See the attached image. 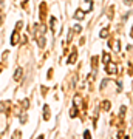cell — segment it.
I'll use <instances>...</instances> for the list:
<instances>
[{
    "label": "cell",
    "mask_w": 133,
    "mask_h": 139,
    "mask_svg": "<svg viewBox=\"0 0 133 139\" xmlns=\"http://www.w3.org/2000/svg\"><path fill=\"white\" fill-rule=\"evenodd\" d=\"M105 71H107L108 74H115V73L118 71V65H116V64L108 62V64H105Z\"/></svg>",
    "instance_id": "cell-1"
},
{
    "label": "cell",
    "mask_w": 133,
    "mask_h": 139,
    "mask_svg": "<svg viewBox=\"0 0 133 139\" xmlns=\"http://www.w3.org/2000/svg\"><path fill=\"white\" fill-rule=\"evenodd\" d=\"M110 47L115 50L116 53H119V48H121V43H119V40H111L110 42Z\"/></svg>",
    "instance_id": "cell-2"
},
{
    "label": "cell",
    "mask_w": 133,
    "mask_h": 139,
    "mask_svg": "<svg viewBox=\"0 0 133 139\" xmlns=\"http://www.w3.org/2000/svg\"><path fill=\"white\" fill-rule=\"evenodd\" d=\"M76 59H78V53H76V51L73 50V53H71V56L68 57V64H74V62H76Z\"/></svg>",
    "instance_id": "cell-3"
},
{
    "label": "cell",
    "mask_w": 133,
    "mask_h": 139,
    "mask_svg": "<svg viewBox=\"0 0 133 139\" xmlns=\"http://www.w3.org/2000/svg\"><path fill=\"white\" fill-rule=\"evenodd\" d=\"M43 117H45V121H48V119H50V108H48V105L43 107Z\"/></svg>",
    "instance_id": "cell-4"
},
{
    "label": "cell",
    "mask_w": 133,
    "mask_h": 139,
    "mask_svg": "<svg viewBox=\"0 0 133 139\" xmlns=\"http://www.w3.org/2000/svg\"><path fill=\"white\" fill-rule=\"evenodd\" d=\"M102 62H104V64H108V62H110V54H108L107 51L102 54Z\"/></svg>",
    "instance_id": "cell-5"
},
{
    "label": "cell",
    "mask_w": 133,
    "mask_h": 139,
    "mask_svg": "<svg viewBox=\"0 0 133 139\" xmlns=\"http://www.w3.org/2000/svg\"><path fill=\"white\" fill-rule=\"evenodd\" d=\"M84 14H85L84 11L78 9V11H76V14H74V17H76V19H84Z\"/></svg>",
    "instance_id": "cell-6"
},
{
    "label": "cell",
    "mask_w": 133,
    "mask_h": 139,
    "mask_svg": "<svg viewBox=\"0 0 133 139\" xmlns=\"http://www.w3.org/2000/svg\"><path fill=\"white\" fill-rule=\"evenodd\" d=\"M22 74H23V71H22V68H20V70H17V71H16V76H14V79H16V81H19V79H20V77H22Z\"/></svg>",
    "instance_id": "cell-7"
},
{
    "label": "cell",
    "mask_w": 133,
    "mask_h": 139,
    "mask_svg": "<svg viewBox=\"0 0 133 139\" xmlns=\"http://www.w3.org/2000/svg\"><path fill=\"white\" fill-rule=\"evenodd\" d=\"M17 39H19V36H17V31H16V33L12 34V39H11V43H12V45L17 43Z\"/></svg>",
    "instance_id": "cell-8"
},
{
    "label": "cell",
    "mask_w": 133,
    "mask_h": 139,
    "mask_svg": "<svg viewBox=\"0 0 133 139\" xmlns=\"http://www.w3.org/2000/svg\"><path fill=\"white\" fill-rule=\"evenodd\" d=\"M110 107H111V105H110L108 101H104V102H102V108H104V110H110Z\"/></svg>",
    "instance_id": "cell-9"
},
{
    "label": "cell",
    "mask_w": 133,
    "mask_h": 139,
    "mask_svg": "<svg viewBox=\"0 0 133 139\" xmlns=\"http://www.w3.org/2000/svg\"><path fill=\"white\" fill-rule=\"evenodd\" d=\"M107 36H108V29H107V28H104V29L101 31V37H102V39H105Z\"/></svg>",
    "instance_id": "cell-10"
},
{
    "label": "cell",
    "mask_w": 133,
    "mask_h": 139,
    "mask_svg": "<svg viewBox=\"0 0 133 139\" xmlns=\"http://www.w3.org/2000/svg\"><path fill=\"white\" fill-rule=\"evenodd\" d=\"M91 64H93L94 68H96V65H98V57H93V59H91Z\"/></svg>",
    "instance_id": "cell-11"
},
{
    "label": "cell",
    "mask_w": 133,
    "mask_h": 139,
    "mask_svg": "<svg viewBox=\"0 0 133 139\" xmlns=\"http://www.w3.org/2000/svg\"><path fill=\"white\" fill-rule=\"evenodd\" d=\"M131 2H133V0H124V3H125V5H131Z\"/></svg>",
    "instance_id": "cell-12"
},
{
    "label": "cell",
    "mask_w": 133,
    "mask_h": 139,
    "mask_svg": "<svg viewBox=\"0 0 133 139\" xmlns=\"http://www.w3.org/2000/svg\"><path fill=\"white\" fill-rule=\"evenodd\" d=\"M130 36H131V39H133V26H131V31H130Z\"/></svg>",
    "instance_id": "cell-13"
}]
</instances>
